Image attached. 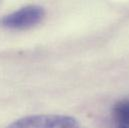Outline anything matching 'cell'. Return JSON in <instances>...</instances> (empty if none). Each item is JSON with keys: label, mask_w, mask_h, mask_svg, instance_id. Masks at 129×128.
Instances as JSON below:
<instances>
[{"label": "cell", "mask_w": 129, "mask_h": 128, "mask_svg": "<svg viewBox=\"0 0 129 128\" xmlns=\"http://www.w3.org/2000/svg\"><path fill=\"white\" fill-rule=\"evenodd\" d=\"M45 11L41 6L28 5L0 19V25L8 29H27L41 22Z\"/></svg>", "instance_id": "cell-1"}, {"label": "cell", "mask_w": 129, "mask_h": 128, "mask_svg": "<svg viewBox=\"0 0 129 128\" xmlns=\"http://www.w3.org/2000/svg\"><path fill=\"white\" fill-rule=\"evenodd\" d=\"M9 128H77V122L67 116L41 115L20 119Z\"/></svg>", "instance_id": "cell-2"}, {"label": "cell", "mask_w": 129, "mask_h": 128, "mask_svg": "<svg viewBox=\"0 0 129 128\" xmlns=\"http://www.w3.org/2000/svg\"><path fill=\"white\" fill-rule=\"evenodd\" d=\"M113 115L115 120L121 124L122 127H129V99L120 100L115 104Z\"/></svg>", "instance_id": "cell-3"}, {"label": "cell", "mask_w": 129, "mask_h": 128, "mask_svg": "<svg viewBox=\"0 0 129 128\" xmlns=\"http://www.w3.org/2000/svg\"><path fill=\"white\" fill-rule=\"evenodd\" d=\"M120 128H129V127H122V126H121Z\"/></svg>", "instance_id": "cell-4"}]
</instances>
